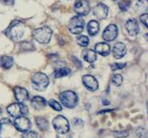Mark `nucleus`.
I'll use <instances>...</instances> for the list:
<instances>
[{"label": "nucleus", "instance_id": "nucleus-37", "mask_svg": "<svg viewBox=\"0 0 148 138\" xmlns=\"http://www.w3.org/2000/svg\"><path fill=\"white\" fill-rule=\"evenodd\" d=\"M2 1L6 5H12L13 2H14V0H2Z\"/></svg>", "mask_w": 148, "mask_h": 138}, {"label": "nucleus", "instance_id": "nucleus-21", "mask_svg": "<svg viewBox=\"0 0 148 138\" xmlns=\"http://www.w3.org/2000/svg\"><path fill=\"white\" fill-rule=\"evenodd\" d=\"M35 121H36V123H37L38 128L41 131H46L49 128V122L45 118L38 116L35 118Z\"/></svg>", "mask_w": 148, "mask_h": 138}, {"label": "nucleus", "instance_id": "nucleus-13", "mask_svg": "<svg viewBox=\"0 0 148 138\" xmlns=\"http://www.w3.org/2000/svg\"><path fill=\"white\" fill-rule=\"evenodd\" d=\"M93 14H94V16L97 18H99L100 20H103V19H105L107 17L108 7L106 5H104V4H99V5H97L94 7Z\"/></svg>", "mask_w": 148, "mask_h": 138}, {"label": "nucleus", "instance_id": "nucleus-10", "mask_svg": "<svg viewBox=\"0 0 148 138\" xmlns=\"http://www.w3.org/2000/svg\"><path fill=\"white\" fill-rule=\"evenodd\" d=\"M118 33H119L118 27L115 24H109L105 29L102 37L105 41L111 42V41H113L114 39H116V37H118Z\"/></svg>", "mask_w": 148, "mask_h": 138}, {"label": "nucleus", "instance_id": "nucleus-17", "mask_svg": "<svg viewBox=\"0 0 148 138\" xmlns=\"http://www.w3.org/2000/svg\"><path fill=\"white\" fill-rule=\"evenodd\" d=\"M46 105V102H45V99L43 98L42 97H39V96H37V97H34L32 99V106L37 109V110H41L43 109Z\"/></svg>", "mask_w": 148, "mask_h": 138}, {"label": "nucleus", "instance_id": "nucleus-34", "mask_svg": "<svg viewBox=\"0 0 148 138\" xmlns=\"http://www.w3.org/2000/svg\"><path fill=\"white\" fill-rule=\"evenodd\" d=\"M140 21L142 22V24L145 27H147V25H148V23H147V13H144V14H142L140 16Z\"/></svg>", "mask_w": 148, "mask_h": 138}, {"label": "nucleus", "instance_id": "nucleus-11", "mask_svg": "<svg viewBox=\"0 0 148 138\" xmlns=\"http://www.w3.org/2000/svg\"><path fill=\"white\" fill-rule=\"evenodd\" d=\"M84 85L91 91H95L99 88V83L97 79L92 75H86L82 78Z\"/></svg>", "mask_w": 148, "mask_h": 138}, {"label": "nucleus", "instance_id": "nucleus-1", "mask_svg": "<svg viewBox=\"0 0 148 138\" xmlns=\"http://www.w3.org/2000/svg\"><path fill=\"white\" fill-rule=\"evenodd\" d=\"M25 32V25L19 20H15L11 23L9 27L5 30V33L11 40L14 42H20Z\"/></svg>", "mask_w": 148, "mask_h": 138}, {"label": "nucleus", "instance_id": "nucleus-24", "mask_svg": "<svg viewBox=\"0 0 148 138\" xmlns=\"http://www.w3.org/2000/svg\"><path fill=\"white\" fill-rule=\"evenodd\" d=\"M137 8L138 11L144 12V13H146L147 11V0H139L137 3Z\"/></svg>", "mask_w": 148, "mask_h": 138}, {"label": "nucleus", "instance_id": "nucleus-23", "mask_svg": "<svg viewBox=\"0 0 148 138\" xmlns=\"http://www.w3.org/2000/svg\"><path fill=\"white\" fill-rule=\"evenodd\" d=\"M77 43L82 47H86L89 44V38L86 36H79L77 37Z\"/></svg>", "mask_w": 148, "mask_h": 138}, {"label": "nucleus", "instance_id": "nucleus-9", "mask_svg": "<svg viewBox=\"0 0 148 138\" xmlns=\"http://www.w3.org/2000/svg\"><path fill=\"white\" fill-rule=\"evenodd\" d=\"M14 126H15V128L18 131H20V132H26V131H28L31 128L32 122H31V121L27 117L22 116L16 117L15 122H14Z\"/></svg>", "mask_w": 148, "mask_h": 138}, {"label": "nucleus", "instance_id": "nucleus-20", "mask_svg": "<svg viewBox=\"0 0 148 138\" xmlns=\"http://www.w3.org/2000/svg\"><path fill=\"white\" fill-rule=\"evenodd\" d=\"M87 31H88L89 35L95 36L99 31V24L95 20L90 21L87 25Z\"/></svg>", "mask_w": 148, "mask_h": 138}, {"label": "nucleus", "instance_id": "nucleus-22", "mask_svg": "<svg viewBox=\"0 0 148 138\" xmlns=\"http://www.w3.org/2000/svg\"><path fill=\"white\" fill-rule=\"evenodd\" d=\"M71 74V70L67 67H62L54 72V77L55 78H61L64 77H66Z\"/></svg>", "mask_w": 148, "mask_h": 138}, {"label": "nucleus", "instance_id": "nucleus-6", "mask_svg": "<svg viewBox=\"0 0 148 138\" xmlns=\"http://www.w3.org/2000/svg\"><path fill=\"white\" fill-rule=\"evenodd\" d=\"M85 28V20L81 16L73 17L69 23V31L72 34H80Z\"/></svg>", "mask_w": 148, "mask_h": 138}, {"label": "nucleus", "instance_id": "nucleus-15", "mask_svg": "<svg viewBox=\"0 0 148 138\" xmlns=\"http://www.w3.org/2000/svg\"><path fill=\"white\" fill-rule=\"evenodd\" d=\"M14 94H15V97L18 100V102L21 103H25L29 98L28 91L22 87H15Z\"/></svg>", "mask_w": 148, "mask_h": 138}, {"label": "nucleus", "instance_id": "nucleus-36", "mask_svg": "<svg viewBox=\"0 0 148 138\" xmlns=\"http://www.w3.org/2000/svg\"><path fill=\"white\" fill-rule=\"evenodd\" d=\"M72 60L74 61V63H76V65H77V66H79V67H81V63L79 62V59H77L75 56H72Z\"/></svg>", "mask_w": 148, "mask_h": 138}, {"label": "nucleus", "instance_id": "nucleus-4", "mask_svg": "<svg viewBox=\"0 0 148 138\" xmlns=\"http://www.w3.org/2000/svg\"><path fill=\"white\" fill-rule=\"evenodd\" d=\"M52 31L48 26H43L34 31L33 37L39 44H48L51 38Z\"/></svg>", "mask_w": 148, "mask_h": 138}, {"label": "nucleus", "instance_id": "nucleus-32", "mask_svg": "<svg viewBox=\"0 0 148 138\" xmlns=\"http://www.w3.org/2000/svg\"><path fill=\"white\" fill-rule=\"evenodd\" d=\"M38 137V135L36 132L34 131H26L25 132V134L22 135V138H37Z\"/></svg>", "mask_w": 148, "mask_h": 138}, {"label": "nucleus", "instance_id": "nucleus-38", "mask_svg": "<svg viewBox=\"0 0 148 138\" xmlns=\"http://www.w3.org/2000/svg\"><path fill=\"white\" fill-rule=\"evenodd\" d=\"M102 103H103V105H109V104H110L109 101H107V100H105V99L102 101Z\"/></svg>", "mask_w": 148, "mask_h": 138}, {"label": "nucleus", "instance_id": "nucleus-2", "mask_svg": "<svg viewBox=\"0 0 148 138\" xmlns=\"http://www.w3.org/2000/svg\"><path fill=\"white\" fill-rule=\"evenodd\" d=\"M59 100L64 106L69 109H73L78 105L79 97L78 95L71 90H66L59 95Z\"/></svg>", "mask_w": 148, "mask_h": 138}, {"label": "nucleus", "instance_id": "nucleus-12", "mask_svg": "<svg viewBox=\"0 0 148 138\" xmlns=\"http://www.w3.org/2000/svg\"><path fill=\"white\" fill-rule=\"evenodd\" d=\"M125 28L127 31V33L131 36V37H135L136 35L138 34L139 32V26L137 22L136 19H129L125 25Z\"/></svg>", "mask_w": 148, "mask_h": 138}, {"label": "nucleus", "instance_id": "nucleus-3", "mask_svg": "<svg viewBox=\"0 0 148 138\" xmlns=\"http://www.w3.org/2000/svg\"><path fill=\"white\" fill-rule=\"evenodd\" d=\"M32 87L38 91H44L49 85L50 80L48 77L42 72H38L32 77Z\"/></svg>", "mask_w": 148, "mask_h": 138}, {"label": "nucleus", "instance_id": "nucleus-25", "mask_svg": "<svg viewBox=\"0 0 148 138\" xmlns=\"http://www.w3.org/2000/svg\"><path fill=\"white\" fill-rule=\"evenodd\" d=\"M131 5V1L129 0H123V1L119 3V8L121 12H126Z\"/></svg>", "mask_w": 148, "mask_h": 138}, {"label": "nucleus", "instance_id": "nucleus-7", "mask_svg": "<svg viewBox=\"0 0 148 138\" xmlns=\"http://www.w3.org/2000/svg\"><path fill=\"white\" fill-rule=\"evenodd\" d=\"M7 112L13 117H18L26 115L28 113V109L25 104L18 103L9 105L7 107Z\"/></svg>", "mask_w": 148, "mask_h": 138}, {"label": "nucleus", "instance_id": "nucleus-33", "mask_svg": "<svg viewBox=\"0 0 148 138\" xmlns=\"http://www.w3.org/2000/svg\"><path fill=\"white\" fill-rule=\"evenodd\" d=\"M126 66L125 63H113L112 65H111V68L112 69V71H117V70H120V69H123Z\"/></svg>", "mask_w": 148, "mask_h": 138}, {"label": "nucleus", "instance_id": "nucleus-35", "mask_svg": "<svg viewBox=\"0 0 148 138\" xmlns=\"http://www.w3.org/2000/svg\"><path fill=\"white\" fill-rule=\"evenodd\" d=\"M73 124H74V126H78V125H80V126H83V124H84V122L81 120V119H75L74 120V122H73Z\"/></svg>", "mask_w": 148, "mask_h": 138}, {"label": "nucleus", "instance_id": "nucleus-14", "mask_svg": "<svg viewBox=\"0 0 148 138\" xmlns=\"http://www.w3.org/2000/svg\"><path fill=\"white\" fill-rule=\"evenodd\" d=\"M126 54V46L125 44L119 42L117 43L112 49V55L116 59H120L122 58Z\"/></svg>", "mask_w": 148, "mask_h": 138}, {"label": "nucleus", "instance_id": "nucleus-8", "mask_svg": "<svg viewBox=\"0 0 148 138\" xmlns=\"http://www.w3.org/2000/svg\"><path fill=\"white\" fill-rule=\"evenodd\" d=\"M74 11L79 16H86L91 11L89 2L87 0H78L74 5Z\"/></svg>", "mask_w": 148, "mask_h": 138}, {"label": "nucleus", "instance_id": "nucleus-26", "mask_svg": "<svg viewBox=\"0 0 148 138\" xmlns=\"http://www.w3.org/2000/svg\"><path fill=\"white\" fill-rule=\"evenodd\" d=\"M112 82L114 85L116 86H120L123 83V77L121 75L119 74H115L112 76Z\"/></svg>", "mask_w": 148, "mask_h": 138}, {"label": "nucleus", "instance_id": "nucleus-19", "mask_svg": "<svg viewBox=\"0 0 148 138\" xmlns=\"http://www.w3.org/2000/svg\"><path fill=\"white\" fill-rule=\"evenodd\" d=\"M14 60L13 57L9 56H4L0 58V65L5 70H8L12 65H13Z\"/></svg>", "mask_w": 148, "mask_h": 138}, {"label": "nucleus", "instance_id": "nucleus-31", "mask_svg": "<svg viewBox=\"0 0 148 138\" xmlns=\"http://www.w3.org/2000/svg\"><path fill=\"white\" fill-rule=\"evenodd\" d=\"M11 124H12V122L8 118H4V119H2L1 121H0V134H1L2 131H3L4 126H5V125H11Z\"/></svg>", "mask_w": 148, "mask_h": 138}, {"label": "nucleus", "instance_id": "nucleus-29", "mask_svg": "<svg viewBox=\"0 0 148 138\" xmlns=\"http://www.w3.org/2000/svg\"><path fill=\"white\" fill-rule=\"evenodd\" d=\"M113 135L116 137V138H125L129 135V133L128 131H114L113 132Z\"/></svg>", "mask_w": 148, "mask_h": 138}, {"label": "nucleus", "instance_id": "nucleus-5", "mask_svg": "<svg viewBox=\"0 0 148 138\" xmlns=\"http://www.w3.org/2000/svg\"><path fill=\"white\" fill-rule=\"evenodd\" d=\"M52 125H53L55 130L58 134H61V135L66 134L70 129L69 122L63 116H57L52 121Z\"/></svg>", "mask_w": 148, "mask_h": 138}, {"label": "nucleus", "instance_id": "nucleus-16", "mask_svg": "<svg viewBox=\"0 0 148 138\" xmlns=\"http://www.w3.org/2000/svg\"><path fill=\"white\" fill-rule=\"evenodd\" d=\"M95 50L97 53L103 56H106L110 54V45L106 43H99L95 45Z\"/></svg>", "mask_w": 148, "mask_h": 138}, {"label": "nucleus", "instance_id": "nucleus-27", "mask_svg": "<svg viewBox=\"0 0 148 138\" xmlns=\"http://www.w3.org/2000/svg\"><path fill=\"white\" fill-rule=\"evenodd\" d=\"M21 49L23 50L29 51V50H33L35 49V47L32 44V43H31V42H24L21 44Z\"/></svg>", "mask_w": 148, "mask_h": 138}, {"label": "nucleus", "instance_id": "nucleus-28", "mask_svg": "<svg viewBox=\"0 0 148 138\" xmlns=\"http://www.w3.org/2000/svg\"><path fill=\"white\" fill-rule=\"evenodd\" d=\"M49 105L54 109V110H57V111H61L62 110V106L55 100L53 99H51L49 101Z\"/></svg>", "mask_w": 148, "mask_h": 138}, {"label": "nucleus", "instance_id": "nucleus-30", "mask_svg": "<svg viewBox=\"0 0 148 138\" xmlns=\"http://www.w3.org/2000/svg\"><path fill=\"white\" fill-rule=\"evenodd\" d=\"M136 135L138 138H146L147 136V132L145 128H138L136 130Z\"/></svg>", "mask_w": 148, "mask_h": 138}, {"label": "nucleus", "instance_id": "nucleus-18", "mask_svg": "<svg viewBox=\"0 0 148 138\" xmlns=\"http://www.w3.org/2000/svg\"><path fill=\"white\" fill-rule=\"evenodd\" d=\"M82 56H83V58L90 63H93L96 60H97V54L94 50H91V49H86V50H84L82 51Z\"/></svg>", "mask_w": 148, "mask_h": 138}]
</instances>
